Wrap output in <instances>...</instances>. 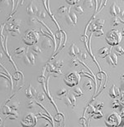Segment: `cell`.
<instances>
[{
  "instance_id": "9c48e42d",
  "label": "cell",
  "mask_w": 124,
  "mask_h": 127,
  "mask_svg": "<svg viewBox=\"0 0 124 127\" xmlns=\"http://www.w3.org/2000/svg\"><path fill=\"white\" fill-rule=\"evenodd\" d=\"M38 13V8L32 2L28 3V5L27 7V13L30 16H34L37 15Z\"/></svg>"
},
{
  "instance_id": "8992f818",
  "label": "cell",
  "mask_w": 124,
  "mask_h": 127,
  "mask_svg": "<svg viewBox=\"0 0 124 127\" xmlns=\"http://www.w3.org/2000/svg\"><path fill=\"white\" fill-rule=\"evenodd\" d=\"M65 20L66 23L70 26L75 25L76 23H77V16H76V14L75 13L70 12V8L69 9V12L65 16Z\"/></svg>"
},
{
  "instance_id": "5bb4252c",
  "label": "cell",
  "mask_w": 124,
  "mask_h": 127,
  "mask_svg": "<svg viewBox=\"0 0 124 127\" xmlns=\"http://www.w3.org/2000/svg\"><path fill=\"white\" fill-rule=\"evenodd\" d=\"M80 49H79V47L76 46L75 44H71L70 45V49H69V52H68V53L69 55H70V57H76L77 55L80 53Z\"/></svg>"
},
{
  "instance_id": "4dcf8cb0",
  "label": "cell",
  "mask_w": 124,
  "mask_h": 127,
  "mask_svg": "<svg viewBox=\"0 0 124 127\" xmlns=\"http://www.w3.org/2000/svg\"><path fill=\"white\" fill-rule=\"evenodd\" d=\"M0 4L7 8V7H9L11 5V0H0Z\"/></svg>"
},
{
  "instance_id": "681fc988",
  "label": "cell",
  "mask_w": 124,
  "mask_h": 127,
  "mask_svg": "<svg viewBox=\"0 0 124 127\" xmlns=\"http://www.w3.org/2000/svg\"><path fill=\"white\" fill-rule=\"evenodd\" d=\"M103 104L102 102H100L99 104H97L96 105H95V108H96L97 110H100L103 107Z\"/></svg>"
},
{
  "instance_id": "74e56055",
  "label": "cell",
  "mask_w": 124,
  "mask_h": 127,
  "mask_svg": "<svg viewBox=\"0 0 124 127\" xmlns=\"http://www.w3.org/2000/svg\"><path fill=\"white\" fill-rule=\"evenodd\" d=\"M37 15L40 17V18H42V19H44V18H46V12H45L44 10L38 11Z\"/></svg>"
},
{
  "instance_id": "680465c9",
  "label": "cell",
  "mask_w": 124,
  "mask_h": 127,
  "mask_svg": "<svg viewBox=\"0 0 124 127\" xmlns=\"http://www.w3.org/2000/svg\"><path fill=\"white\" fill-rule=\"evenodd\" d=\"M0 12H1V9H0Z\"/></svg>"
},
{
  "instance_id": "83f0119b",
  "label": "cell",
  "mask_w": 124,
  "mask_h": 127,
  "mask_svg": "<svg viewBox=\"0 0 124 127\" xmlns=\"http://www.w3.org/2000/svg\"><path fill=\"white\" fill-rule=\"evenodd\" d=\"M12 23L14 25V26H16V27H19L20 28V26L22 25V20L21 19H19V18H13V20H12Z\"/></svg>"
},
{
  "instance_id": "7dc6e473",
  "label": "cell",
  "mask_w": 124,
  "mask_h": 127,
  "mask_svg": "<svg viewBox=\"0 0 124 127\" xmlns=\"http://www.w3.org/2000/svg\"><path fill=\"white\" fill-rule=\"evenodd\" d=\"M80 124L82 125L83 126H86V119L84 117H82L80 120Z\"/></svg>"
},
{
  "instance_id": "f907efd6",
  "label": "cell",
  "mask_w": 124,
  "mask_h": 127,
  "mask_svg": "<svg viewBox=\"0 0 124 127\" xmlns=\"http://www.w3.org/2000/svg\"><path fill=\"white\" fill-rule=\"evenodd\" d=\"M81 40H82L85 44H87L88 40H87V37L85 35H84V36H82V37H81Z\"/></svg>"
},
{
  "instance_id": "7a4b0ae2",
  "label": "cell",
  "mask_w": 124,
  "mask_h": 127,
  "mask_svg": "<svg viewBox=\"0 0 124 127\" xmlns=\"http://www.w3.org/2000/svg\"><path fill=\"white\" fill-rule=\"evenodd\" d=\"M40 38L39 32L33 29H27L24 33V36L22 37V41L27 46H32L38 42Z\"/></svg>"
},
{
  "instance_id": "44dd1931",
  "label": "cell",
  "mask_w": 124,
  "mask_h": 127,
  "mask_svg": "<svg viewBox=\"0 0 124 127\" xmlns=\"http://www.w3.org/2000/svg\"><path fill=\"white\" fill-rule=\"evenodd\" d=\"M121 23V19L118 18V17H113L111 20V24L113 26V27H117Z\"/></svg>"
},
{
  "instance_id": "8d00e7d4",
  "label": "cell",
  "mask_w": 124,
  "mask_h": 127,
  "mask_svg": "<svg viewBox=\"0 0 124 127\" xmlns=\"http://www.w3.org/2000/svg\"><path fill=\"white\" fill-rule=\"evenodd\" d=\"M106 62H108L110 66H115V64H114V62L113 61V59H112V57H110V55H108V56H107L106 57Z\"/></svg>"
},
{
  "instance_id": "1f68e13d",
  "label": "cell",
  "mask_w": 124,
  "mask_h": 127,
  "mask_svg": "<svg viewBox=\"0 0 124 127\" xmlns=\"http://www.w3.org/2000/svg\"><path fill=\"white\" fill-rule=\"evenodd\" d=\"M53 65L55 66H56V67L61 68V67H62V66H63V61H62V60H60V59L56 60V61L54 62Z\"/></svg>"
},
{
  "instance_id": "91938a15",
  "label": "cell",
  "mask_w": 124,
  "mask_h": 127,
  "mask_svg": "<svg viewBox=\"0 0 124 127\" xmlns=\"http://www.w3.org/2000/svg\"><path fill=\"white\" fill-rule=\"evenodd\" d=\"M123 127H124V124H123Z\"/></svg>"
},
{
  "instance_id": "b9f144b4",
  "label": "cell",
  "mask_w": 124,
  "mask_h": 127,
  "mask_svg": "<svg viewBox=\"0 0 124 127\" xmlns=\"http://www.w3.org/2000/svg\"><path fill=\"white\" fill-rule=\"evenodd\" d=\"M36 97L37 98V100H39V101H43L44 99H45V95L43 94V93H38Z\"/></svg>"
},
{
  "instance_id": "ac0fdd59",
  "label": "cell",
  "mask_w": 124,
  "mask_h": 127,
  "mask_svg": "<svg viewBox=\"0 0 124 127\" xmlns=\"http://www.w3.org/2000/svg\"><path fill=\"white\" fill-rule=\"evenodd\" d=\"M32 90H33V87H32V85H29L27 89L25 90V95L28 99H32V97H34L33 95V92H32Z\"/></svg>"
},
{
  "instance_id": "bcb514c9",
  "label": "cell",
  "mask_w": 124,
  "mask_h": 127,
  "mask_svg": "<svg viewBox=\"0 0 124 127\" xmlns=\"http://www.w3.org/2000/svg\"><path fill=\"white\" fill-rule=\"evenodd\" d=\"M37 80H38V82H39V83H43L44 81H45V76L44 75H41V76H38Z\"/></svg>"
},
{
  "instance_id": "e575fe53",
  "label": "cell",
  "mask_w": 124,
  "mask_h": 127,
  "mask_svg": "<svg viewBox=\"0 0 124 127\" xmlns=\"http://www.w3.org/2000/svg\"><path fill=\"white\" fill-rule=\"evenodd\" d=\"M36 104H37V103H36L34 100H33L32 99H30L29 101L27 102V107L29 109H32L36 106Z\"/></svg>"
},
{
  "instance_id": "4fadbf2b",
  "label": "cell",
  "mask_w": 124,
  "mask_h": 127,
  "mask_svg": "<svg viewBox=\"0 0 124 127\" xmlns=\"http://www.w3.org/2000/svg\"><path fill=\"white\" fill-rule=\"evenodd\" d=\"M13 53L17 57H22L25 55V53L26 54L27 53V48L26 49L25 47H18V48H16L13 51Z\"/></svg>"
},
{
  "instance_id": "f1b7e54d",
  "label": "cell",
  "mask_w": 124,
  "mask_h": 127,
  "mask_svg": "<svg viewBox=\"0 0 124 127\" xmlns=\"http://www.w3.org/2000/svg\"><path fill=\"white\" fill-rule=\"evenodd\" d=\"M27 57L30 60L31 65H35V56H34V54H33V52H29V53L27 54Z\"/></svg>"
},
{
  "instance_id": "11a10c76",
  "label": "cell",
  "mask_w": 124,
  "mask_h": 127,
  "mask_svg": "<svg viewBox=\"0 0 124 127\" xmlns=\"http://www.w3.org/2000/svg\"><path fill=\"white\" fill-rule=\"evenodd\" d=\"M120 16L124 19V10H123V11H122L121 13H120Z\"/></svg>"
},
{
  "instance_id": "ab89813d",
  "label": "cell",
  "mask_w": 124,
  "mask_h": 127,
  "mask_svg": "<svg viewBox=\"0 0 124 127\" xmlns=\"http://www.w3.org/2000/svg\"><path fill=\"white\" fill-rule=\"evenodd\" d=\"M110 55V57H112V59H113V61L114 62V64H115V66L118 65V56H117L116 54H114V53H110L109 54Z\"/></svg>"
},
{
  "instance_id": "30bf717a",
  "label": "cell",
  "mask_w": 124,
  "mask_h": 127,
  "mask_svg": "<svg viewBox=\"0 0 124 127\" xmlns=\"http://www.w3.org/2000/svg\"><path fill=\"white\" fill-rule=\"evenodd\" d=\"M111 51H112V47L111 46L108 47V46H105L102 48H100L99 50V56L102 58H105L107 56H108L109 54L111 53Z\"/></svg>"
},
{
  "instance_id": "7c38bea8",
  "label": "cell",
  "mask_w": 124,
  "mask_h": 127,
  "mask_svg": "<svg viewBox=\"0 0 124 127\" xmlns=\"http://www.w3.org/2000/svg\"><path fill=\"white\" fill-rule=\"evenodd\" d=\"M109 12H110V14L112 15V17H118L121 13V9L115 3H113L110 7Z\"/></svg>"
},
{
  "instance_id": "836d02e7",
  "label": "cell",
  "mask_w": 124,
  "mask_h": 127,
  "mask_svg": "<svg viewBox=\"0 0 124 127\" xmlns=\"http://www.w3.org/2000/svg\"><path fill=\"white\" fill-rule=\"evenodd\" d=\"M94 32V36L95 37H102L103 35V31L102 28H100V29H97Z\"/></svg>"
},
{
  "instance_id": "52a82bcc",
  "label": "cell",
  "mask_w": 124,
  "mask_h": 127,
  "mask_svg": "<svg viewBox=\"0 0 124 127\" xmlns=\"http://www.w3.org/2000/svg\"><path fill=\"white\" fill-rule=\"evenodd\" d=\"M103 25H104L103 19H97V20L94 21V23H93L89 25V29L91 32H94L97 29H100V28H102Z\"/></svg>"
},
{
  "instance_id": "d6986e66",
  "label": "cell",
  "mask_w": 124,
  "mask_h": 127,
  "mask_svg": "<svg viewBox=\"0 0 124 127\" xmlns=\"http://www.w3.org/2000/svg\"><path fill=\"white\" fill-rule=\"evenodd\" d=\"M69 9H70V8H68V7H66L65 5H62L61 7H59V8L57 9V13H58L60 15H64V14L68 13Z\"/></svg>"
},
{
  "instance_id": "ee69618b",
  "label": "cell",
  "mask_w": 124,
  "mask_h": 127,
  "mask_svg": "<svg viewBox=\"0 0 124 127\" xmlns=\"http://www.w3.org/2000/svg\"><path fill=\"white\" fill-rule=\"evenodd\" d=\"M121 105L120 104V102L118 101V100H115L113 103V105H112V106H113V109H117L118 107H119Z\"/></svg>"
},
{
  "instance_id": "ffe728a7",
  "label": "cell",
  "mask_w": 124,
  "mask_h": 127,
  "mask_svg": "<svg viewBox=\"0 0 124 127\" xmlns=\"http://www.w3.org/2000/svg\"><path fill=\"white\" fill-rule=\"evenodd\" d=\"M38 21H37V18H36V17L34 16H30L29 18H28V25L31 26V27H34V26H36L37 24Z\"/></svg>"
},
{
  "instance_id": "3957f363",
  "label": "cell",
  "mask_w": 124,
  "mask_h": 127,
  "mask_svg": "<svg viewBox=\"0 0 124 127\" xmlns=\"http://www.w3.org/2000/svg\"><path fill=\"white\" fill-rule=\"evenodd\" d=\"M65 85L70 87H75L80 81V75L76 71L69 73L64 79Z\"/></svg>"
},
{
  "instance_id": "f6af8a7d",
  "label": "cell",
  "mask_w": 124,
  "mask_h": 127,
  "mask_svg": "<svg viewBox=\"0 0 124 127\" xmlns=\"http://www.w3.org/2000/svg\"><path fill=\"white\" fill-rule=\"evenodd\" d=\"M0 87H3L4 88H8V80L5 81L3 80V81H2V83H0Z\"/></svg>"
},
{
  "instance_id": "603a6c76",
  "label": "cell",
  "mask_w": 124,
  "mask_h": 127,
  "mask_svg": "<svg viewBox=\"0 0 124 127\" xmlns=\"http://www.w3.org/2000/svg\"><path fill=\"white\" fill-rule=\"evenodd\" d=\"M83 87L85 90H88V91H90L92 90V81L90 80H86L83 84Z\"/></svg>"
},
{
  "instance_id": "5b68a950",
  "label": "cell",
  "mask_w": 124,
  "mask_h": 127,
  "mask_svg": "<svg viewBox=\"0 0 124 127\" xmlns=\"http://www.w3.org/2000/svg\"><path fill=\"white\" fill-rule=\"evenodd\" d=\"M36 122H37V118L35 116H33L32 113H29L25 118L22 121V126H35Z\"/></svg>"
},
{
  "instance_id": "6da1fadb",
  "label": "cell",
  "mask_w": 124,
  "mask_h": 127,
  "mask_svg": "<svg viewBox=\"0 0 124 127\" xmlns=\"http://www.w3.org/2000/svg\"><path fill=\"white\" fill-rule=\"evenodd\" d=\"M106 42L109 46H116L121 42L123 39V34L117 29H112L106 35Z\"/></svg>"
},
{
  "instance_id": "9a60e30c",
  "label": "cell",
  "mask_w": 124,
  "mask_h": 127,
  "mask_svg": "<svg viewBox=\"0 0 124 127\" xmlns=\"http://www.w3.org/2000/svg\"><path fill=\"white\" fill-rule=\"evenodd\" d=\"M41 47L46 50H49L52 47V41L48 37H45L41 42Z\"/></svg>"
},
{
  "instance_id": "d4e9b609",
  "label": "cell",
  "mask_w": 124,
  "mask_h": 127,
  "mask_svg": "<svg viewBox=\"0 0 124 127\" xmlns=\"http://www.w3.org/2000/svg\"><path fill=\"white\" fill-rule=\"evenodd\" d=\"M8 105L10 106V108H11L12 110H15V111H17V110H18V109L19 108V106H20V102L15 100V101L11 102Z\"/></svg>"
},
{
  "instance_id": "7402d4cb",
  "label": "cell",
  "mask_w": 124,
  "mask_h": 127,
  "mask_svg": "<svg viewBox=\"0 0 124 127\" xmlns=\"http://www.w3.org/2000/svg\"><path fill=\"white\" fill-rule=\"evenodd\" d=\"M94 0H84L83 5H84V8H92L94 7Z\"/></svg>"
},
{
  "instance_id": "f35d334b",
  "label": "cell",
  "mask_w": 124,
  "mask_h": 127,
  "mask_svg": "<svg viewBox=\"0 0 124 127\" xmlns=\"http://www.w3.org/2000/svg\"><path fill=\"white\" fill-rule=\"evenodd\" d=\"M66 3L70 4V6H73V5H76L77 3H80V0H65Z\"/></svg>"
},
{
  "instance_id": "f546056e",
  "label": "cell",
  "mask_w": 124,
  "mask_h": 127,
  "mask_svg": "<svg viewBox=\"0 0 124 127\" xmlns=\"http://www.w3.org/2000/svg\"><path fill=\"white\" fill-rule=\"evenodd\" d=\"M91 116L93 117V118H94V119H99V118H102V117H103V114H102V112L99 111V110H98V111H95Z\"/></svg>"
},
{
  "instance_id": "d590c367",
  "label": "cell",
  "mask_w": 124,
  "mask_h": 127,
  "mask_svg": "<svg viewBox=\"0 0 124 127\" xmlns=\"http://www.w3.org/2000/svg\"><path fill=\"white\" fill-rule=\"evenodd\" d=\"M80 65V61L77 59H72L70 61V66H74V67H77Z\"/></svg>"
},
{
  "instance_id": "6f0895ef",
  "label": "cell",
  "mask_w": 124,
  "mask_h": 127,
  "mask_svg": "<svg viewBox=\"0 0 124 127\" xmlns=\"http://www.w3.org/2000/svg\"><path fill=\"white\" fill-rule=\"evenodd\" d=\"M2 124H3V120L0 117V126H2Z\"/></svg>"
},
{
  "instance_id": "816d5d0a",
  "label": "cell",
  "mask_w": 124,
  "mask_h": 127,
  "mask_svg": "<svg viewBox=\"0 0 124 127\" xmlns=\"http://www.w3.org/2000/svg\"><path fill=\"white\" fill-rule=\"evenodd\" d=\"M100 2H101V6H100V8H101L107 4V0H101Z\"/></svg>"
},
{
  "instance_id": "60d3db41",
  "label": "cell",
  "mask_w": 124,
  "mask_h": 127,
  "mask_svg": "<svg viewBox=\"0 0 124 127\" xmlns=\"http://www.w3.org/2000/svg\"><path fill=\"white\" fill-rule=\"evenodd\" d=\"M22 59H23V62L26 64V65H31V62H30V60L28 58L27 55H24L22 57Z\"/></svg>"
},
{
  "instance_id": "ba28073f",
  "label": "cell",
  "mask_w": 124,
  "mask_h": 127,
  "mask_svg": "<svg viewBox=\"0 0 124 127\" xmlns=\"http://www.w3.org/2000/svg\"><path fill=\"white\" fill-rule=\"evenodd\" d=\"M75 98L76 97L74 95V94H69V95H66L65 96H64L62 99H63L64 103H65L67 106H75V102H76Z\"/></svg>"
},
{
  "instance_id": "484cf974",
  "label": "cell",
  "mask_w": 124,
  "mask_h": 127,
  "mask_svg": "<svg viewBox=\"0 0 124 127\" xmlns=\"http://www.w3.org/2000/svg\"><path fill=\"white\" fill-rule=\"evenodd\" d=\"M114 50H115V52L118 54L120 55V56L124 54V49L123 48V47L119 46V45H116V46H114Z\"/></svg>"
},
{
  "instance_id": "8fae6325",
  "label": "cell",
  "mask_w": 124,
  "mask_h": 127,
  "mask_svg": "<svg viewBox=\"0 0 124 127\" xmlns=\"http://www.w3.org/2000/svg\"><path fill=\"white\" fill-rule=\"evenodd\" d=\"M119 95H120V90L115 85H113L112 87L109 89V95H110V97L113 98V99H117L119 96Z\"/></svg>"
},
{
  "instance_id": "4316f807",
  "label": "cell",
  "mask_w": 124,
  "mask_h": 127,
  "mask_svg": "<svg viewBox=\"0 0 124 127\" xmlns=\"http://www.w3.org/2000/svg\"><path fill=\"white\" fill-rule=\"evenodd\" d=\"M12 109L10 108L9 105H4L3 107V110H2V112H3V115H9L11 113Z\"/></svg>"
},
{
  "instance_id": "9f6ffc18",
  "label": "cell",
  "mask_w": 124,
  "mask_h": 127,
  "mask_svg": "<svg viewBox=\"0 0 124 127\" xmlns=\"http://www.w3.org/2000/svg\"><path fill=\"white\" fill-rule=\"evenodd\" d=\"M3 52H0V60L3 59Z\"/></svg>"
},
{
  "instance_id": "c3c4849f",
  "label": "cell",
  "mask_w": 124,
  "mask_h": 127,
  "mask_svg": "<svg viewBox=\"0 0 124 127\" xmlns=\"http://www.w3.org/2000/svg\"><path fill=\"white\" fill-rule=\"evenodd\" d=\"M80 57H81V58H82L83 60H85V59L87 58V53H86V52H80Z\"/></svg>"
},
{
  "instance_id": "7bdbcfd3",
  "label": "cell",
  "mask_w": 124,
  "mask_h": 127,
  "mask_svg": "<svg viewBox=\"0 0 124 127\" xmlns=\"http://www.w3.org/2000/svg\"><path fill=\"white\" fill-rule=\"evenodd\" d=\"M75 12H77V13H80V14L84 13V10H83V8H81V7H80V5H76V6L75 7Z\"/></svg>"
},
{
  "instance_id": "2e32d148",
  "label": "cell",
  "mask_w": 124,
  "mask_h": 127,
  "mask_svg": "<svg viewBox=\"0 0 124 127\" xmlns=\"http://www.w3.org/2000/svg\"><path fill=\"white\" fill-rule=\"evenodd\" d=\"M68 93V91L65 89V88H61L60 90H58V92H56V97L58 99H62L64 96H65Z\"/></svg>"
},
{
  "instance_id": "f5cc1de1",
  "label": "cell",
  "mask_w": 124,
  "mask_h": 127,
  "mask_svg": "<svg viewBox=\"0 0 124 127\" xmlns=\"http://www.w3.org/2000/svg\"><path fill=\"white\" fill-rule=\"evenodd\" d=\"M121 87H123V89H124V76H122L121 78Z\"/></svg>"
},
{
  "instance_id": "e0dca14e",
  "label": "cell",
  "mask_w": 124,
  "mask_h": 127,
  "mask_svg": "<svg viewBox=\"0 0 124 127\" xmlns=\"http://www.w3.org/2000/svg\"><path fill=\"white\" fill-rule=\"evenodd\" d=\"M73 94L75 97H80L83 95V91L81 90V88L78 86H75L73 89Z\"/></svg>"
},
{
  "instance_id": "277c9868",
  "label": "cell",
  "mask_w": 124,
  "mask_h": 127,
  "mask_svg": "<svg viewBox=\"0 0 124 127\" xmlns=\"http://www.w3.org/2000/svg\"><path fill=\"white\" fill-rule=\"evenodd\" d=\"M122 116L118 113H113L108 116V120L105 121L107 126H118L121 124Z\"/></svg>"
},
{
  "instance_id": "cb8c5ba5",
  "label": "cell",
  "mask_w": 124,
  "mask_h": 127,
  "mask_svg": "<svg viewBox=\"0 0 124 127\" xmlns=\"http://www.w3.org/2000/svg\"><path fill=\"white\" fill-rule=\"evenodd\" d=\"M31 50H32V52H34L36 54H40L41 53V47L39 46H37V45H32V46H31Z\"/></svg>"
},
{
  "instance_id": "d6a6232c",
  "label": "cell",
  "mask_w": 124,
  "mask_h": 127,
  "mask_svg": "<svg viewBox=\"0 0 124 127\" xmlns=\"http://www.w3.org/2000/svg\"><path fill=\"white\" fill-rule=\"evenodd\" d=\"M55 121L56 122H61V121H64V116L61 113L60 114H57L56 116H55Z\"/></svg>"
},
{
  "instance_id": "db71d44e",
  "label": "cell",
  "mask_w": 124,
  "mask_h": 127,
  "mask_svg": "<svg viewBox=\"0 0 124 127\" xmlns=\"http://www.w3.org/2000/svg\"><path fill=\"white\" fill-rule=\"evenodd\" d=\"M121 100L122 101H124V92L121 94Z\"/></svg>"
}]
</instances>
